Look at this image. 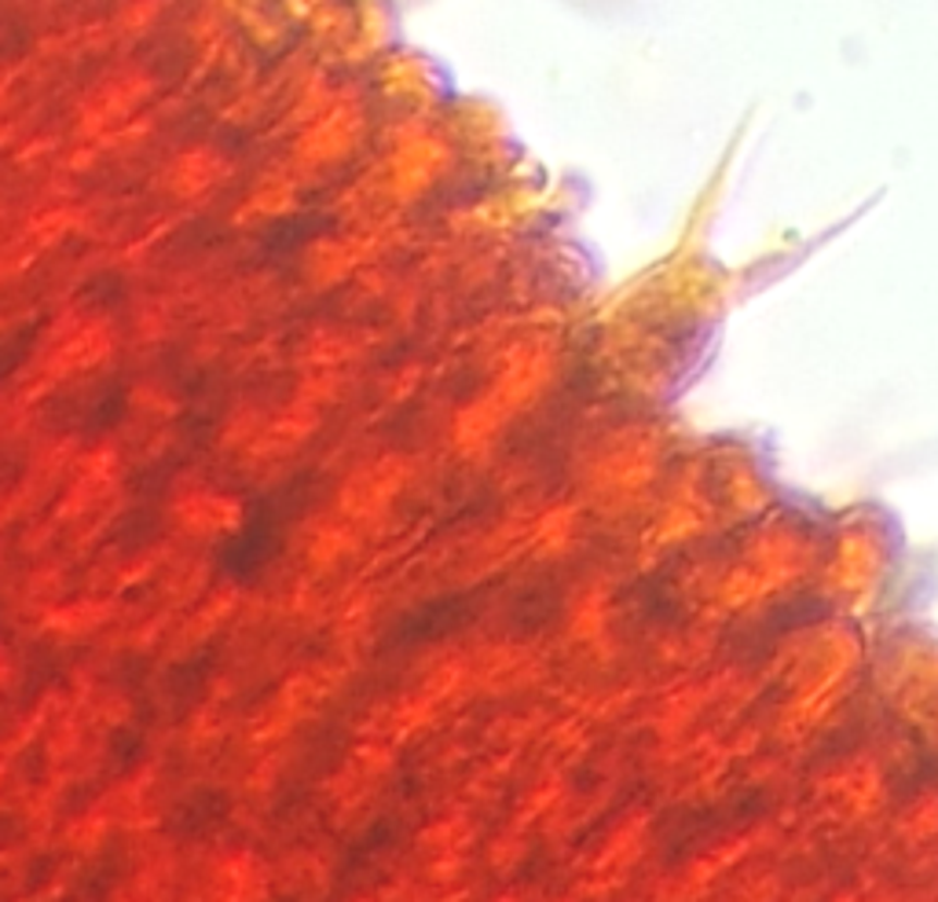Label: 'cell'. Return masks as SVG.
<instances>
[{
    "instance_id": "1",
    "label": "cell",
    "mask_w": 938,
    "mask_h": 902,
    "mask_svg": "<svg viewBox=\"0 0 938 902\" xmlns=\"http://www.w3.org/2000/svg\"><path fill=\"white\" fill-rule=\"evenodd\" d=\"M290 514H294L290 499H282V496L260 499L246 514V521H242L239 533L220 547V569L239 580H249L257 569H265L268 561L279 554L282 528H287Z\"/></svg>"
},
{
    "instance_id": "2",
    "label": "cell",
    "mask_w": 938,
    "mask_h": 902,
    "mask_svg": "<svg viewBox=\"0 0 938 902\" xmlns=\"http://www.w3.org/2000/svg\"><path fill=\"white\" fill-rule=\"evenodd\" d=\"M327 228H334V220L322 217V214H294V217H282L276 220V224L268 228L265 239H260V246H265V254H294V249H301L305 243H312L316 235H322Z\"/></svg>"
}]
</instances>
